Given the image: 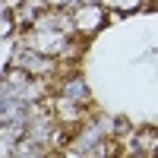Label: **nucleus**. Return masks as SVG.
Instances as JSON below:
<instances>
[{"instance_id": "1", "label": "nucleus", "mask_w": 158, "mask_h": 158, "mask_svg": "<svg viewBox=\"0 0 158 158\" xmlns=\"http://www.w3.org/2000/svg\"><path fill=\"white\" fill-rule=\"evenodd\" d=\"M101 19H104V13L98 6H82V10L76 13V29L79 32H95L98 25H101Z\"/></svg>"}, {"instance_id": "2", "label": "nucleus", "mask_w": 158, "mask_h": 158, "mask_svg": "<svg viewBox=\"0 0 158 158\" xmlns=\"http://www.w3.org/2000/svg\"><path fill=\"white\" fill-rule=\"evenodd\" d=\"M104 3H108V6H123V10H130L136 0H104Z\"/></svg>"}]
</instances>
